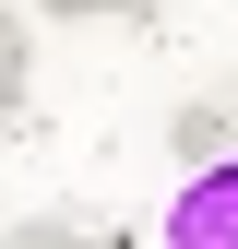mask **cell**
<instances>
[{
	"label": "cell",
	"instance_id": "6da1fadb",
	"mask_svg": "<svg viewBox=\"0 0 238 249\" xmlns=\"http://www.w3.org/2000/svg\"><path fill=\"white\" fill-rule=\"evenodd\" d=\"M155 249H238V142H226V154H202V166L178 178V202H167Z\"/></svg>",
	"mask_w": 238,
	"mask_h": 249
},
{
	"label": "cell",
	"instance_id": "7a4b0ae2",
	"mask_svg": "<svg viewBox=\"0 0 238 249\" xmlns=\"http://www.w3.org/2000/svg\"><path fill=\"white\" fill-rule=\"evenodd\" d=\"M24 107H36V36H24V12L0 0V131H12Z\"/></svg>",
	"mask_w": 238,
	"mask_h": 249
},
{
	"label": "cell",
	"instance_id": "3957f363",
	"mask_svg": "<svg viewBox=\"0 0 238 249\" xmlns=\"http://www.w3.org/2000/svg\"><path fill=\"white\" fill-rule=\"evenodd\" d=\"M178 154H191V166L226 154V107H178Z\"/></svg>",
	"mask_w": 238,
	"mask_h": 249
},
{
	"label": "cell",
	"instance_id": "277c9868",
	"mask_svg": "<svg viewBox=\"0 0 238 249\" xmlns=\"http://www.w3.org/2000/svg\"><path fill=\"white\" fill-rule=\"evenodd\" d=\"M0 249H107V237H72V226H48V213H36V226H0Z\"/></svg>",
	"mask_w": 238,
	"mask_h": 249
},
{
	"label": "cell",
	"instance_id": "5b68a950",
	"mask_svg": "<svg viewBox=\"0 0 238 249\" xmlns=\"http://www.w3.org/2000/svg\"><path fill=\"white\" fill-rule=\"evenodd\" d=\"M36 12H155V0H36Z\"/></svg>",
	"mask_w": 238,
	"mask_h": 249
}]
</instances>
